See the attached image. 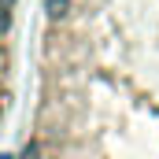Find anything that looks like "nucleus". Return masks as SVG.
Here are the masks:
<instances>
[{
    "mask_svg": "<svg viewBox=\"0 0 159 159\" xmlns=\"http://www.w3.org/2000/svg\"><path fill=\"white\" fill-rule=\"evenodd\" d=\"M26 159H159V0H48Z\"/></svg>",
    "mask_w": 159,
    "mask_h": 159,
    "instance_id": "f257e3e1",
    "label": "nucleus"
}]
</instances>
